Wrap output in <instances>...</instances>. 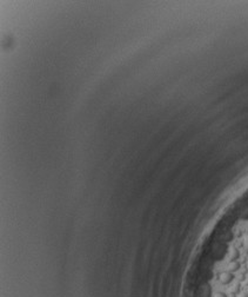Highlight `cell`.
I'll return each mask as SVG.
<instances>
[{"instance_id":"obj_2","label":"cell","mask_w":248,"mask_h":297,"mask_svg":"<svg viewBox=\"0 0 248 297\" xmlns=\"http://www.w3.org/2000/svg\"><path fill=\"white\" fill-rule=\"evenodd\" d=\"M240 268H241V263H240L239 261H232V262H229L228 265H227V271L234 274L236 271H239Z\"/></svg>"},{"instance_id":"obj_3","label":"cell","mask_w":248,"mask_h":297,"mask_svg":"<svg viewBox=\"0 0 248 297\" xmlns=\"http://www.w3.org/2000/svg\"><path fill=\"white\" fill-rule=\"evenodd\" d=\"M201 297H210V286L208 284L201 288Z\"/></svg>"},{"instance_id":"obj_9","label":"cell","mask_w":248,"mask_h":297,"mask_svg":"<svg viewBox=\"0 0 248 297\" xmlns=\"http://www.w3.org/2000/svg\"><path fill=\"white\" fill-rule=\"evenodd\" d=\"M246 292L248 294V285H247V288H246Z\"/></svg>"},{"instance_id":"obj_1","label":"cell","mask_w":248,"mask_h":297,"mask_svg":"<svg viewBox=\"0 0 248 297\" xmlns=\"http://www.w3.org/2000/svg\"><path fill=\"white\" fill-rule=\"evenodd\" d=\"M233 280H234V275L232 274V272H229V271H223V272H221L220 276H219V281H220L221 284H223V285H228V284H231V283L233 282Z\"/></svg>"},{"instance_id":"obj_6","label":"cell","mask_w":248,"mask_h":297,"mask_svg":"<svg viewBox=\"0 0 248 297\" xmlns=\"http://www.w3.org/2000/svg\"><path fill=\"white\" fill-rule=\"evenodd\" d=\"M239 297H248V294L246 292V291H243V292H241V294H240V296Z\"/></svg>"},{"instance_id":"obj_4","label":"cell","mask_w":248,"mask_h":297,"mask_svg":"<svg viewBox=\"0 0 248 297\" xmlns=\"http://www.w3.org/2000/svg\"><path fill=\"white\" fill-rule=\"evenodd\" d=\"M240 291H241V284H240V283L234 284L233 288H232V292H235V294L237 295V294H240Z\"/></svg>"},{"instance_id":"obj_7","label":"cell","mask_w":248,"mask_h":297,"mask_svg":"<svg viewBox=\"0 0 248 297\" xmlns=\"http://www.w3.org/2000/svg\"><path fill=\"white\" fill-rule=\"evenodd\" d=\"M228 297H237V295H236L235 292H232V291H231V294H229V296Z\"/></svg>"},{"instance_id":"obj_5","label":"cell","mask_w":248,"mask_h":297,"mask_svg":"<svg viewBox=\"0 0 248 297\" xmlns=\"http://www.w3.org/2000/svg\"><path fill=\"white\" fill-rule=\"evenodd\" d=\"M214 297H228V296L225 292H222V291H218V292L214 294Z\"/></svg>"},{"instance_id":"obj_8","label":"cell","mask_w":248,"mask_h":297,"mask_svg":"<svg viewBox=\"0 0 248 297\" xmlns=\"http://www.w3.org/2000/svg\"><path fill=\"white\" fill-rule=\"evenodd\" d=\"M246 284H247V285H248V276H247V277H246Z\"/></svg>"}]
</instances>
